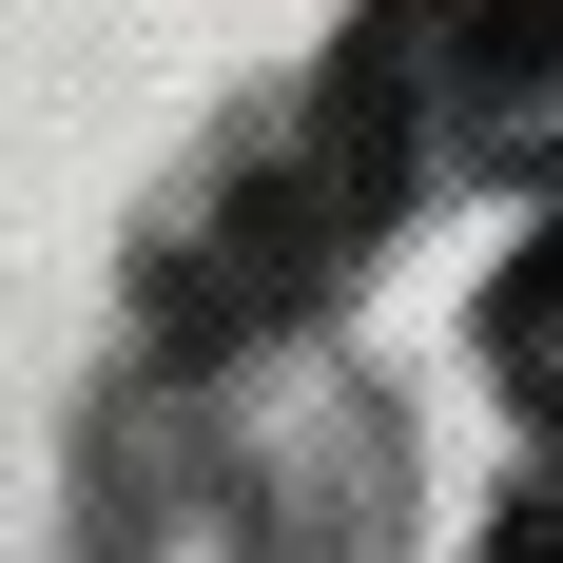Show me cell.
Wrapping results in <instances>:
<instances>
[{
  "instance_id": "1",
  "label": "cell",
  "mask_w": 563,
  "mask_h": 563,
  "mask_svg": "<svg viewBox=\"0 0 563 563\" xmlns=\"http://www.w3.org/2000/svg\"><path fill=\"white\" fill-rule=\"evenodd\" d=\"M428 136L448 156H563V0H428Z\"/></svg>"
},
{
  "instance_id": "2",
  "label": "cell",
  "mask_w": 563,
  "mask_h": 563,
  "mask_svg": "<svg viewBox=\"0 0 563 563\" xmlns=\"http://www.w3.org/2000/svg\"><path fill=\"white\" fill-rule=\"evenodd\" d=\"M486 350H506V389H525V408H563V214L506 253V291H486Z\"/></svg>"
},
{
  "instance_id": "3",
  "label": "cell",
  "mask_w": 563,
  "mask_h": 563,
  "mask_svg": "<svg viewBox=\"0 0 563 563\" xmlns=\"http://www.w3.org/2000/svg\"><path fill=\"white\" fill-rule=\"evenodd\" d=\"M486 563H563V466H544V486H525L506 525H486Z\"/></svg>"
}]
</instances>
